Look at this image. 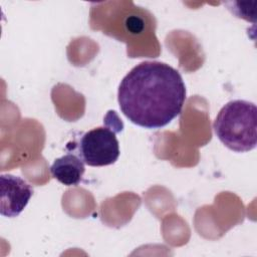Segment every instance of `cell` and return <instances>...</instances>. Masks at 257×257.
Segmentation results:
<instances>
[{
  "label": "cell",
  "mask_w": 257,
  "mask_h": 257,
  "mask_svg": "<svg viewBox=\"0 0 257 257\" xmlns=\"http://www.w3.org/2000/svg\"><path fill=\"white\" fill-rule=\"evenodd\" d=\"M186 94L185 82L177 69L161 61H144L120 81L117 101L133 123L157 130L182 112Z\"/></svg>",
  "instance_id": "obj_1"
},
{
  "label": "cell",
  "mask_w": 257,
  "mask_h": 257,
  "mask_svg": "<svg viewBox=\"0 0 257 257\" xmlns=\"http://www.w3.org/2000/svg\"><path fill=\"white\" fill-rule=\"evenodd\" d=\"M214 133L229 150L245 153L257 144V108L247 100L235 99L227 102L213 122Z\"/></svg>",
  "instance_id": "obj_2"
},
{
  "label": "cell",
  "mask_w": 257,
  "mask_h": 257,
  "mask_svg": "<svg viewBox=\"0 0 257 257\" xmlns=\"http://www.w3.org/2000/svg\"><path fill=\"white\" fill-rule=\"evenodd\" d=\"M79 157L90 167L114 164L119 157V144L115 132L107 126L92 128L79 141Z\"/></svg>",
  "instance_id": "obj_3"
},
{
  "label": "cell",
  "mask_w": 257,
  "mask_h": 257,
  "mask_svg": "<svg viewBox=\"0 0 257 257\" xmlns=\"http://www.w3.org/2000/svg\"><path fill=\"white\" fill-rule=\"evenodd\" d=\"M0 184V214L8 218L17 217L32 197V187L22 178L10 174L1 175Z\"/></svg>",
  "instance_id": "obj_4"
},
{
  "label": "cell",
  "mask_w": 257,
  "mask_h": 257,
  "mask_svg": "<svg viewBox=\"0 0 257 257\" xmlns=\"http://www.w3.org/2000/svg\"><path fill=\"white\" fill-rule=\"evenodd\" d=\"M85 172L84 162L74 154H66L54 160L50 167L51 176L65 186H77Z\"/></svg>",
  "instance_id": "obj_5"
}]
</instances>
